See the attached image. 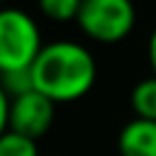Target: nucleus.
Instances as JSON below:
<instances>
[{"mask_svg":"<svg viewBox=\"0 0 156 156\" xmlns=\"http://www.w3.org/2000/svg\"><path fill=\"white\" fill-rule=\"evenodd\" d=\"M146 58L151 66V76H156V27L149 34V44H146Z\"/></svg>","mask_w":156,"mask_h":156,"instance_id":"11","label":"nucleus"},{"mask_svg":"<svg viewBox=\"0 0 156 156\" xmlns=\"http://www.w3.org/2000/svg\"><path fill=\"white\" fill-rule=\"evenodd\" d=\"M2 2H5V0H0V7H2Z\"/></svg>","mask_w":156,"mask_h":156,"instance_id":"12","label":"nucleus"},{"mask_svg":"<svg viewBox=\"0 0 156 156\" xmlns=\"http://www.w3.org/2000/svg\"><path fill=\"white\" fill-rule=\"evenodd\" d=\"M119 156H156V122L134 117L117 134Z\"/></svg>","mask_w":156,"mask_h":156,"instance_id":"5","label":"nucleus"},{"mask_svg":"<svg viewBox=\"0 0 156 156\" xmlns=\"http://www.w3.org/2000/svg\"><path fill=\"white\" fill-rule=\"evenodd\" d=\"M0 156H39L37 139H29L20 132L5 129L0 134Z\"/></svg>","mask_w":156,"mask_h":156,"instance_id":"7","label":"nucleus"},{"mask_svg":"<svg viewBox=\"0 0 156 156\" xmlns=\"http://www.w3.org/2000/svg\"><path fill=\"white\" fill-rule=\"evenodd\" d=\"M129 105H132L134 117L156 122V76L141 78V80L132 88V93H129Z\"/></svg>","mask_w":156,"mask_h":156,"instance_id":"6","label":"nucleus"},{"mask_svg":"<svg viewBox=\"0 0 156 156\" xmlns=\"http://www.w3.org/2000/svg\"><path fill=\"white\" fill-rule=\"evenodd\" d=\"M41 46V29L27 10L0 7V76L32 68Z\"/></svg>","mask_w":156,"mask_h":156,"instance_id":"2","label":"nucleus"},{"mask_svg":"<svg viewBox=\"0 0 156 156\" xmlns=\"http://www.w3.org/2000/svg\"><path fill=\"white\" fill-rule=\"evenodd\" d=\"M78 29L98 44H119L134 32L136 7L132 0H80Z\"/></svg>","mask_w":156,"mask_h":156,"instance_id":"3","label":"nucleus"},{"mask_svg":"<svg viewBox=\"0 0 156 156\" xmlns=\"http://www.w3.org/2000/svg\"><path fill=\"white\" fill-rule=\"evenodd\" d=\"M37 7L46 20L63 24V22H76L80 0H37Z\"/></svg>","mask_w":156,"mask_h":156,"instance_id":"8","label":"nucleus"},{"mask_svg":"<svg viewBox=\"0 0 156 156\" xmlns=\"http://www.w3.org/2000/svg\"><path fill=\"white\" fill-rule=\"evenodd\" d=\"M7 115H10V95L0 85V134L7 129Z\"/></svg>","mask_w":156,"mask_h":156,"instance_id":"10","label":"nucleus"},{"mask_svg":"<svg viewBox=\"0 0 156 156\" xmlns=\"http://www.w3.org/2000/svg\"><path fill=\"white\" fill-rule=\"evenodd\" d=\"M0 85L2 90L12 98L17 95H24L29 90H34V83H32V71L29 68H22V71H10V73H2L0 76Z\"/></svg>","mask_w":156,"mask_h":156,"instance_id":"9","label":"nucleus"},{"mask_svg":"<svg viewBox=\"0 0 156 156\" xmlns=\"http://www.w3.org/2000/svg\"><path fill=\"white\" fill-rule=\"evenodd\" d=\"M54 117H56V105L39 90H29L10 100L7 129L20 132L29 139H39L51 129Z\"/></svg>","mask_w":156,"mask_h":156,"instance_id":"4","label":"nucleus"},{"mask_svg":"<svg viewBox=\"0 0 156 156\" xmlns=\"http://www.w3.org/2000/svg\"><path fill=\"white\" fill-rule=\"evenodd\" d=\"M34 90L54 105H66L85 98L98 80V63L88 46L73 39H56L41 46L32 63Z\"/></svg>","mask_w":156,"mask_h":156,"instance_id":"1","label":"nucleus"}]
</instances>
